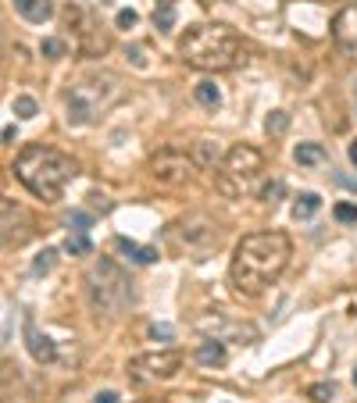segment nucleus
<instances>
[{
    "label": "nucleus",
    "instance_id": "f257e3e1",
    "mask_svg": "<svg viewBox=\"0 0 357 403\" xmlns=\"http://www.w3.org/2000/svg\"><path fill=\"white\" fill-rule=\"evenodd\" d=\"M289 257H293V246H289L286 232H275V229L272 232H250L240 239V246H236V254H232L229 282L240 296L257 300L272 282H279Z\"/></svg>",
    "mask_w": 357,
    "mask_h": 403
},
{
    "label": "nucleus",
    "instance_id": "f03ea898",
    "mask_svg": "<svg viewBox=\"0 0 357 403\" xmlns=\"http://www.w3.org/2000/svg\"><path fill=\"white\" fill-rule=\"evenodd\" d=\"M15 175L33 197H40L43 204H54V200H61L65 185L79 175V165L54 146L29 143L15 158Z\"/></svg>",
    "mask_w": 357,
    "mask_h": 403
},
{
    "label": "nucleus",
    "instance_id": "7ed1b4c3",
    "mask_svg": "<svg viewBox=\"0 0 357 403\" xmlns=\"http://www.w3.org/2000/svg\"><path fill=\"white\" fill-rule=\"evenodd\" d=\"M243 40L229 25H193L178 43V57L197 72H229L243 61Z\"/></svg>",
    "mask_w": 357,
    "mask_h": 403
},
{
    "label": "nucleus",
    "instance_id": "20e7f679",
    "mask_svg": "<svg viewBox=\"0 0 357 403\" xmlns=\"http://www.w3.org/2000/svg\"><path fill=\"white\" fill-rule=\"evenodd\" d=\"M86 296L97 318H118L132 303V282L114 261H97L86 275Z\"/></svg>",
    "mask_w": 357,
    "mask_h": 403
},
{
    "label": "nucleus",
    "instance_id": "39448f33",
    "mask_svg": "<svg viewBox=\"0 0 357 403\" xmlns=\"http://www.w3.org/2000/svg\"><path fill=\"white\" fill-rule=\"evenodd\" d=\"M118 97H122V79L118 75L100 72L97 79H86V82L72 86V93H68V121L72 126H89Z\"/></svg>",
    "mask_w": 357,
    "mask_h": 403
},
{
    "label": "nucleus",
    "instance_id": "423d86ee",
    "mask_svg": "<svg viewBox=\"0 0 357 403\" xmlns=\"http://www.w3.org/2000/svg\"><path fill=\"white\" fill-rule=\"evenodd\" d=\"M264 168V158H261V150H254L250 143H236L229 153H225V161H222V193L229 197H240V190Z\"/></svg>",
    "mask_w": 357,
    "mask_h": 403
},
{
    "label": "nucleus",
    "instance_id": "0eeeda50",
    "mask_svg": "<svg viewBox=\"0 0 357 403\" xmlns=\"http://www.w3.org/2000/svg\"><path fill=\"white\" fill-rule=\"evenodd\" d=\"M175 229H178V236H183V246H186V250H190L197 261H204V257L218 246V239H222L218 222L211 218V214H204V211L186 214V218L178 222Z\"/></svg>",
    "mask_w": 357,
    "mask_h": 403
},
{
    "label": "nucleus",
    "instance_id": "6e6552de",
    "mask_svg": "<svg viewBox=\"0 0 357 403\" xmlns=\"http://www.w3.org/2000/svg\"><path fill=\"white\" fill-rule=\"evenodd\" d=\"M33 232H36L33 211L0 197V250H11V246L29 243V239H33Z\"/></svg>",
    "mask_w": 357,
    "mask_h": 403
},
{
    "label": "nucleus",
    "instance_id": "1a4fd4ad",
    "mask_svg": "<svg viewBox=\"0 0 357 403\" xmlns=\"http://www.w3.org/2000/svg\"><path fill=\"white\" fill-rule=\"evenodd\" d=\"M193 172H197V161L186 158V153L175 150V146L154 153V161H151V178L158 185H186L193 178Z\"/></svg>",
    "mask_w": 357,
    "mask_h": 403
},
{
    "label": "nucleus",
    "instance_id": "9d476101",
    "mask_svg": "<svg viewBox=\"0 0 357 403\" xmlns=\"http://www.w3.org/2000/svg\"><path fill=\"white\" fill-rule=\"evenodd\" d=\"M183 367V353L175 350H158V353H139L129 360V375L136 382H158V379H172Z\"/></svg>",
    "mask_w": 357,
    "mask_h": 403
},
{
    "label": "nucleus",
    "instance_id": "9b49d317",
    "mask_svg": "<svg viewBox=\"0 0 357 403\" xmlns=\"http://www.w3.org/2000/svg\"><path fill=\"white\" fill-rule=\"evenodd\" d=\"M197 328L207 335V339H218V343H229V339H247V343H254L257 339V328L247 325V321H232L225 314H204L197 318Z\"/></svg>",
    "mask_w": 357,
    "mask_h": 403
},
{
    "label": "nucleus",
    "instance_id": "f8f14e48",
    "mask_svg": "<svg viewBox=\"0 0 357 403\" xmlns=\"http://www.w3.org/2000/svg\"><path fill=\"white\" fill-rule=\"evenodd\" d=\"M333 40L343 54H350L357 61V0L347 4L336 18H333Z\"/></svg>",
    "mask_w": 357,
    "mask_h": 403
},
{
    "label": "nucleus",
    "instance_id": "ddd939ff",
    "mask_svg": "<svg viewBox=\"0 0 357 403\" xmlns=\"http://www.w3.org/2000/svg\"><path fill=\"white\" fill-rule=\"evenodd\" d=\"M25 347H29V353H33L40 364H50L54 357H57V350H54V343L36 328V321L33 318H25Z\"/></svg>",
    "mask_w": 357,
    "mask_h": 403
},
{
    "label": "nucleus",
    "instance_id": "4468645a",
    "mask_svg": "<svg viewBox=\"0 0 357 403\" xmlns=\"http://www.w3.org/2000/svg\"><path fill=\"white\" fill-rule=\"evenodd\" d=\"M15 11L25 22H36V25H43V22L54 18V4H50V0H15Z\"/></svg>",
    "mask_w": 357,
    "mask_h": 403
},
{
    "label": "nucleus",
    "instance_id": "2eb2a0df",
    "mask_svg": "<svg viewBox=\"0 0 357 403\" xmlns=\"http://www.w3.org/2000/svg\"><path fill=\"white\" fill-rule=\"evenodd\" d=\"M114 246H118V250H122L129 261H136V264H154V261H158V250H154V246H136V243L126 239V236H118Z\"/></svg>",
    "mask_w": 357,
    "mask_h": 403
},
{
    "label": "nucleus",
    "instance_id": "dca6fc26",
    "mask_svg": "<svg viewBox=\"0 0 357 403\" xmlns=\"http://www.w3.org/2000/svg\"><path fill=\"white\" fill-rule=\"evenodd\" d=\"M197 364H204V367H218V364H225V343H218V339H207V343H200L197 347Z\"/></svg>",
    "mask_w": 357,
    "mask_h": 403
},
{
    "label": "nucleus",
    "instance_id": "f3484780",
    "mask_svg": "<svg viewBox=\"0 0 357 403\" xmlns=\"http://www.w3.org/2000/svg\"><path fill=\"white\" fill-rule=\"evenodd\" d=\"M318 207H321L318 193H301V197H296V204H293V218L296 222H307V218H314V214H318Z\"/></svg>",
    "mask_w": 357,
    "mask_h": 403
},
{
    "label": "nucleus",
    "instance_id": "a211bd4d",
    "mask_svg": "<svg viewBox=\"0 0 357 403\" xmlns=\"http://www.w3.org/2000/svg\"><path fill=\"white\" fill-rule=\"evenodd\" d=\"M293 158H296V165L314 168V165H321V161H325V146H318V143H301V146L293 150Z\"/></svg>",
    "mask_w": 357,
    "mask_h": 403
},
{
    "label": "nucleus",
    "instance_id": "6ab92c4d",
    "mask_svg": "<svg viewBox=\"0 0 357 403\" xmlns=\"http://www.w3.org/2000/svg\"><path fill=\"white\" fill-rule=\"evenodd\" d=\"M193 97H197V104H204V107H218V104H222V93H218V86H215L211 79L197 82V86H193Z\"/></svg>",
    "mask_w": 357,
    "mask_h": 403
},
{
    "label": "nucleus",
    "instance_id": "aec40b11",
    "mask_svg": "<svg viewBox=\"0 0 357 403\" xmlns=\"http://www.w3.org/2000/svg\"><path fill=\"white\" fill-rule=\"evenodd\" d=\"M65 250H68L72 257H89V254H93V243H89L86 232H72V236L65 239Z\"/></svg>",
    "mask_w": 357,
    "mask_h": 403
},
{
    "label": "nucleus",
    "instance_id": "412c9836",
    "mask_svg": "<svg viewBox=\"0 0 357 403\" xmlns=\"http://www.w3.org/2000/svg\"><path fill=\"white\" fill-rule=\"evenodd\" d=\"M336 393H340V389H336V382H318V386H311V389H307V396H311L314 403H333V400H336Z\"/></svg>",
    "mask_w": 357,
    "mask_h": 403
},
{
    "label": "nucleus",
    "instance_id": "4be33fe9",
    "mask_svg": "<svg viewBox=\"0 0 357 403\" xmlns=\"http://www.w3.org/2000/svg\"><path fill=\"white\" fill-rule=\"evenodd\" d=\"M264 129H268V136H282L289 129V114L286 111H272V114H268V121H264Z\"/></svg>",
    "mask_w": 357,
    "mask_h": 403
},
{
    "label": "nucleus",
    "instance_id": "5701e85b",
    "mask_svg": "<svg viewBox=\"0 0 357 403\" xmlns=\"http://www.w3.org/2000/svg\"><path fill=\"white\" fill-rule=\"evenodd\" d=\"M282 197H286V182H282V178H275V182H268L264 190H261V200H264V204H279Z\"/></svg>",
    "mask_w": 357,
    "mask_h": 403
},
{
    "label": "nucleus",
    "instance_id": "b1692460",
    "mask_svg": "<svg viewBox=\"0 0 357 403\" xmlns=\"http://www.w3.org/2000/svg\"><path fill=\"white\" fill-rule=\"evenodd\" d=\"M36 111H40V107H36V100H33V97H18V100H15V114H18L22 121L36 118Z\"/></svg>",
    "mask_w": 357,
    "mask_h": 403
},
{
    "label": "nucleus",
    "instance_id": "393cba45",
    "mask_svg": "<svg viewBox=\"0 0 357 403\" xmlns=\"http://www.w3.org/2000/svg\"><path fill=\"white\" fill-rule=\"evenodd\" d=\"M68 225H72V232H86L89 225H93V214H86V211H72V214H68Z\"/></svg>",
    "mask_w": 357,
    "mask_h": 403
},
{
    "label": "nucleus",
    "instance_id": "a878e982",
    "mask_svg": "<svg viewBox=\"0 0 357 403\" xmlns=\"http://www.w3.org/2000/svg\"><path fill=\"white\" fill-rule=\"evenodd\" d=\"M154 25L161 29V33H168V29L175 25V11H172V4H165L161 11H154Z\"/></svg>",
    "mask_w": 357,
    "mask_h": 403
},
{
    "label": "nucleus",
    "instance_id": "bb28decb",
    "mask_svg": "<svg viewBox=\"0 0 357 403\" xmlns=\"http://www.w3.org/2000/svg\"><path fill=\"white\" fill-rule=\"evenodd\" d=\"M40 54H43V57H65V43L50 36V40H43V43H40Z\"/></svg>",
    "mask_w": 357,
    "mask_h": 403
},
{
    "label": "nucleus",
    "instance_id": "cd10ccee",
    "mask_svg": "<svg viewBox=\"0 0 357 403\" xmlns=\"http://www.w3.org/2000/svg\"><path fill=\"white\" fill-rule=\"evenodd\" d=\"M54 257H57V250H43V254L33 261V271H36V275H47V271L54 268Z\"/></svg>",
    "mask_w": 357,
    "mask_h": 403
},
{
    "label": "nucleus",
    "instance_id": "c85d7f7f",
    "mask_svg": "<svg viewBox=\"0 0 357 403\" xmlns=\"http://www.w3.org/2000/svg\"><path fill=\"white\" fill-rule=\"evenodd\" d=\"M336 222H343V225L357 222V207L354 204H336Z\"/></svg>",
    "mask_w": 357,
    "mask_h": 403
},
{
    "label": "nucleus",
    "instance_id": "c756f323",
    "mask_svg": "<svg viewBox=\"0 0 357 403\" xmlns=\"http://www.w3.org/2000/svg\"><path fill=\"white\" fill-rule=\"evenodd\" d=\"M136 22H139V15H136L132 8H129V11H118V29H132Z\"/></svg>",
    "mask_w": 357,
    "mask_h": 403
},
{
    "label": "nucleus",
    "instance_id": "7c9ffc66",
    "mask_svg": "<svg viewBox=\"0 0 357 403\" xmlns=\"http://www.w3.org/2000/svg\"><path fill=\"white\" fill-rule=\"evenodd\" d=\"M336 182L343 185V190H350V193H357V178H354V175H343V172H340V175H336Z\"/></svg>",
    "mask_w": 357,
    "mask_h": 403
},
{
    "label": "nucleus",
    "instance_id": "2f4dec72",
    "mask_svg": "<svg viewBox=\"0 0 357 403\" xmlns=\"http://www.w3.org/2000/svg\"><path fill=\"white\" fill-rule=\"evenodd\" d=\"M151 335H154V339H161V343H168V339H172V328H168V325H154V328H151Z\"/></svg>",
    "mask_w": 357,
    "mask_h": 403
},
{
    "label": "nucleus",
    "instance_id": "473e14b6",
    "mask_svg": "<svg viewBox=\"0 0 357 403\" xmlns=\"http://www.w3.org/2000/svg\"><path fill=\"white\" fill-rule=\"evenodd\" d=\"M93 403H118V393H111V389H107V393H97Z\"/></svg>",
    "mask_w": 357,
    "mask_h": 403
},
{
    "label": "nucleus",
    "instance_id": "72a5a7b5",
    "mask_svg": "<svg viewBox=\"0 0 357 403\" xmlns=\"http://www.w3.org/2000/svg\"><path fill=\"white\" fill-rule=\"evenodd\" d=\"M347 153H350V161H354V165H357V139H354V143H350V150H347Z\"/></svg>",
    "mask_w": 357,
    "mask_h": 403
},
{
    "label": "nucleus",
    "instance_id": "f704fd0d",
    "mask_svg": "<svg viewBox=\"0 0 357 403\" xmlns=\"http://www.w3.org/2000/svg\"><path fill=\"white\" fill-rule=\"evenodd\" d=\"M354 386H357V371H354Z\"/></svg>",
    "mask_w": 357,
    "mask_h": 403
},
{
    "label": "nucleus",
    "instance_id": "c9c22d12",
    "mask_svg": "<svg viewBox=\"0 0 357 403\" xmlns=\"http://www.w3.org/2000/svg\"><path fill=\"white\" fill-rule=\"evenodd\" d=\"M161 4H172V0H161Z\"/></svg>",
    "mask_w": 357,
    "mask_h": 403
}]
</instances>
